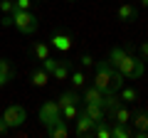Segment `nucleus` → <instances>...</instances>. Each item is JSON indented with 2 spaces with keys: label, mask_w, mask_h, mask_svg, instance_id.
Returning <instances> with one entry per match:
<instances>
[{
  "label": "nucleus",
  "mask_w": 148,
  "mask_h": 138,
  "mask_svg": "<svg viewBox=\"0 0 148 138\" xmlns=\"http://www.w3.org/2000/svg\"><path fill=\"white\" fill-rule=\"evenodd\" d=\"M116 69L121 72L126 79H131V81H138L143 77V72H146V62H143V57H136V54H131L128 52L126 57L121 59V62L116 64Z\"/></svg>",
  "instance_id": "nucleus-1"
},
{
  "label": "nucleus",
  "mask_w": 148,
  "mask_h": 138,
  "mask_svg": "<svg viewBox=\"0 0 148 138\" xmlns=\"http://www.w3.org/2000/svg\"><path fill=\"white\" fill-rule=\"evenodd\" d=\"M114 72L116 67L109 62V59H101L94 64V86L101 91H111V79H114Z\"/></svg>",
  "instance_id": "nucleus-2"
},
{
  "label": "nucleus",
  "mask_w": 148,
  "mask_h": 138,
  "mask_svg": "<svg viewBox=\"0 0 148 138\" xmlns=\"http://www.w3.org/2000/svg\"><path fill=\"white\" fill-rule=\"evenodd\" d=\"M12 27L17 32H22V35H35L37 27H40V20L30 10H15L12 12Z\"/></svg>",
  "instance_id": "nucleus-3"
},
{
  "label": "nucleus",
  "mask_w": 148,
  "mask_h": 138,
  "mask_svg": "<svg viewBox=\"0 0 148 138\" xmlns=\"http://www.w3.org/2000/svg\"><path fill=\"white\" fill-rule=\"evenodd\" d=\"M0 118H3V123H5L8 128H20L22 123L27 121V111L20 104H10V106H5V111H3Z\"/></svg>",
  "instance_id": "nucleus-4"
},
{
  "label": "nucleus",
  "mask_w": 148,
  "mask_h": 138,
  "mask_svg": "<svg viewBox=\"0 0 148 138\" xmlns=\"http://www.w3.org/2000/svg\"><path fill=\"white\" fill-rule=\"evenodd\" d=\"M57 118H62L59 104L57 101H45L42 109H40V121H42V126H49V123H54Z\"/></svg>",
  "instance_id": "nucleus-5"
},
{
  "label": "nucleus",
  "mask_w": 148,
  "mask_h": 138,
  "mask_svg": "<svg viewBox=\"0 0 148 138\" xmlns=\"http://www.w3.org/2000/svg\"><path fill=\"white\" fill-rule=\"evenodd\" d=\"M74 121H77V128H74V136H77V138L91 136V131H94V121H91L84 111H79V116L74 118Z\"/></svg>",
  "instance_id": "nucleus-6"
},
{
  "label": "nucleus",
  "mask_w": 148,
  "mask_h": 138,
  "mask_svg": "<svg viewBox=\"0 0 148 138\" xmlns=\"http://www.w3.org/2000/svg\"><path fill=\"white\" fill-rule=\"evenodd\" d=\"M45 131H47L49 138H67L69 136V128H67V121H64V118H57L54 123L45 126Z\"/></svg>",
  "instance_id": "nucleus-7"
},
{
  "label": "nucleus",
  "mask_w": 148,
  "mask_h": 138,
  "mask_svg": "<svg viewBox=\"0 0 148 138\" xmlns=\"http://www.w3.org/2000/svg\"><path fill=\"white\" fill-rule=\"evenodd\" d=\"M49 42H52V47L59 49V52H69V49H72V37H69L67 32H54L52 37H49Z\"/></svg>",
  "instance_id": "nucleus-8"
},
{
  "label": "nucleus",
  "mask_w": 148,
  "mask_h": 138,
  "mask_svg": "<svg viewBox=\"0 0 148 138\" xmlns=\"http://www.w3.org/2000/svg\"><path fill=\"white\" fill-rule=\"evenodd\" d=\"M12 77H15V72H12V62L3 57V59H0V89L10 84Z\"/></svg>",
  "instance_id": "nucleus-9"
},
{
  "label": "nucleus",
  "mask_w": 148,
  "mask_h": 138,
  "mask_svg": "<svg viewBox=\"0 0 148 138\" xmlns=\"http://www.w3.org/2000/svg\"><path fill=\"white\" fill-rule=\"evenodd\" d=\"M82 111H84L86 116H89L91 121H94V126H96V123H101V121L106 118L104 106H99V104H84V109H82Z\"/></svg>",
  "instance_id": "nucleus-10"
},
{
  "label": "nucleus",
  "mask_w": 148,
  "mask_h": 138,
  "mask_svg": "<svg viewBox=\"0 0 148 138\" xmlns=\"http://www.w3.org/2000/svg\"><path fill=\"white\" fill-rule=\"evenodd\" d=\"M82 101H84V104H99V106H101V104H104V91L96 89V86L91 84V86H86V89H84Z\"/></svg>",
  "instance_id": "nucleus-11"
},
{
  "label": "nucleus",
  "mask_w": 148,
  "mask_h": 138,
  "mask_svg": "<svg viewBox=\"0 0 148 138\" xmlns=\"http://www.w3.org/2000/svg\"><path fill=\"white\" fill-rule=\"evenodd\" d=\"M69 74H72V62H67V59H59L57 67H54V72H52V77H54L57 81H67Z\"/></svg>",
  "instance_id": "nucleus-12"
},
{
  "label": "nucleus",
  "mask_w": 148,
  "mask_h": 138,
  "mask_svg": "<svg viewBox=\"0 0 148 138\" xmlns=\"http://www.w3.org/2000/svg\"><path fill=\"white\" fill-rule=\"evenodd\" d=\"M30 81H32V86L42 89V86H47V84H49V72H45L42 67L32 69V74H30Z\"/></svg>",
  "instance_id": "nucleus-13"
},
{
  "label": "nucleus",
  "mask_w": 148,
  "mask_h": 138,
  "mask_svg": "<svg viewBox=\"0 0 148 138\" xmlns=\"http://www.w3.org/2000/svg\"><path fill=\"white\" fill-rule=\"evenodd\" d=\"M131 123L136 126V131L148 133V111H136V113H131Z\"/></svg>",
  "instance_id": "nucleus-14"
},
{
  "label": "nucleus",
  "mask_w": 148,
  "mask_h": 138,
  "mask_svg": "<svg viewBox=\"0 0 148 138\" xmlns=\"http://www.w3.org/2000/svg\"><path fill=\"white\" fill-rule=\"evenodd\" d=\"M136 15H138V10H136L133 3H123V5L119 8V17H121L123 22H133V20H136Z\"/></svg>",
  "instance_id": "nucleus-15"
},
{
  "label": "nucleus",
  "mask_w": 148,
  "mask_h": 138,
  "mask_svg": "<svg viewBox=\"0 0 148 138\" xmlns=\"http://www.w3.org/2000/svg\"><path fill=\"white\" fill-rule=\"evenodd\" d=\"M91 136H96V138H111V121H101V123H96L94 126V131H91Z\"/></svg>",
  "instance_id": "nucleus-16"
},
{
  "label": "nucleus",
  "mask_w": 148,
  "mask_h": 138,
  "mask_svg": "<svg viewBox=\"0 0 148 138\" xmlns=\"http://www.w3.org/2000/svg\"><path fill=\"white\" fill-rule=\"evenodd\" d=\"M79 94H77V89H67V91H62V96H59V106H64V104H79Z\"/></svg>",
  "instance_id": "nucleus-17"
},
{
  "label": "nucleus",
  "mask_w": 148,
  "mask_h": 138,
  "mask_svg": "<svg viewBox=\"0 0 148 138\" xmlns=\"http://www.w3.org/2000/svg\"><path fill=\"white\" fill-rule=\"evenodd\" d=\"M59 109H62V118L64 121H74V118L79 116V111H82L77 104H64V106H59Z\"/></svg>",
  "instance_id": "nucleus-18"
},
{
  "label": "nucleus",
  "mask_w": 148,
  "mask_h": 138,
  "mask_svg": "<svg viewBox=\"0 0 148 138\" xmlns=\"http://www.w3.org/2000/svg\"><path fill=\"white\" fill-rule=\"evenodd\" d=\"M119 96H121V101H126V104L138 101V91L133 89V86H121V89H119Z\"/></svg>",
  "instance_id": "nucleus-19"
},
{
  "label": "nucleus",
  "mask_w": 148,
  "mask_h": 138,
  "mask_svg": "<svg viewBox=\"0 0 148 138\" xmlns=\"http://www.w3.org/2000/svg\"><path fill=\"white\" fill-rule=\"evenodd\" d=\"M128 136H131V131L126 128V123L111 121V138H128Z\"/></svg>",
  "instance_id": "nucleus-20"
},
{
  "label": "nucleus",
  "mask_w": 148,
  "mask_h": 138,
  "mask_svg": "<svg viewBox=\"0 0 148 138\" xmlns=\"http://www.w3.org/2000/svg\"><path fill=\"white\" fill-rule=\"evenodd\" d=\"M32 54L42 62L45 57H49V44L47 42H32Z\"/></svg>",
  "instance_id": "nucleus-21"
},
{
  "label": "nucleus",
  "mask_w": 148,
  "mask_h": 138,
  "mask_svg": "<svg viewBox=\"0 0 148 138\" xmlns=\"http://www.w3.org/2000/svg\"><path fill=\"white\" fill-rule=\"evenodd\" d=\"M111 118H114L116 123H131V111H128V109L121 104V106L114 111V116H111Z\"/></svg>",
  "instance_id": "nucleus-22"
},
{
  "label": "nucleus",
  "mask_w": 148,
  "mask_h": 138,
  "mask_svg": "<svg viewBox=\"0 0 148 138\" xmlns=\"http://www.w3.org/2000/svg\"><path fill=\"white\" fill-rule=\"evenodd\" d=\"M126 54H128V49H123V47H111V49H109V62L116 67V64L121 62Z\"/></svg>",
  "instance_id": "nucleus-23"
},
{
  "label": "nucleus",
  "mask_w": 148,
  "mask_h": 138,
  "mask_svg": "<svg viewBox=\"0 0 148 138\" xmlns=\"http://www.w3.org/2000/svg\"><path fill=\"white\" fill-rule=\"evenodd\" d=\"M69 81H72V89H82V86H84V72H72V74H69Z\"/></svg>",
  "instance_id": "nucleus-24"
},
{
  "label": "nucleus",
  "mask_w": 148,
  "mask_h": 138,
  "mask_svg": "<svg viewBox=\"0 0 148 138\" xmlns=\"http://www.w3.org/2000/svg\"><path fill=\"white\" fill-rule=\"evenodd\" d=\"M0 12L3 15H12L15 12V0H0Z\"/></svg>",
  "instance_id": "nucleus-25"
},
{
  "label": "nucleus",
  "mask_w": 148,
  "mask_h": 138,
  "mask_svg": "<svg viewBox=\"0 0 148 138\" xmlns=\"http://www.w3.org/2000/svg\"><path fill=\"white\" fill-rule=\"evenodd\" d=\"M121 86H123V74L116 69V72H114V79H111V91H119Z\"/></svg>",
  "instance_id": "nucleus-26"
},
{
  "label": "nucleus",
  "mask_w": 148,
  "mask_h": 138,
  "mask_svg": "<svg viewBox=\"0 0 148 138\" xmlns=\"http://www.w3.org/2000/svg\"><path fill=\"white\" fill-rule=\"evenodd\" d=\"M57 62H59V59H54V57H45V59H42V69L52 74V72H54V67H57Z\"/></svg>",
  "instance_id": "nucleus-27"
},
{
  "label": "nucleus",
  "mask_w": 148,
  "mask_h": 138,
  "mask_svg": "<svg viewBox=\"0 0 148 138\" xmlns=\"http://www.w3.org/2000/svg\"><path fill=\"white\" fill-rule=\"evenodd\" d=\"M32 0H15V10H30Z\"/></svg>",
  "instance_id": "nucleus-28"
},
{
  "label": "nucleus",
  "mask_w": 148,
  "mask_h": 138,
  "mask_svg": "<svg viewBox=\"0 0 148 138\" xmlns=\"http://www.w3.org/2000/svg\"><path fill=\"white\" fill-rule=\"evenodd\" d=\"M82 67H94V57H91V54H82Z\"/></svg>",
  "instance_id": "nucleus-29"
},
{
  "label": "nucleus",
  "mask_w": 148,
  "mask_h": 138,
  "mask_svg": "<svg viewBox=\"0 0 148 138\" xmlns=\"http://www.w3.org/2000/svg\"><path fill=\"white\" fill-rule=\"evenodd\" d=\"M0 25L5 27V30H10V27H12V15H3V20H0Z\"/></svg>",
  "instance_id": "nucleus-30"
},
{
  "label": "nucleus",
  "mask_w": 148,
  "mask_h": 138,
  "mask_svg": "<svg viewBox=\"0 0 148 138\" xmlns=\"http://www.w3.org/2000/svg\"><path fill=\"white\" fill-rule=\"evenodd\" d=\"M141 57H143V62H148V40L141 42Z\"/></svg>",
  "instance_id": "nucleus-31"
},
{
  "label": "nucleus",
  "mask_w": 148,
  "mask_h": 138,
  "mask_svg": "<svg viewBox=\"0 0 148 138\" xmlns=\"http://www.w3.org/2000/svg\"><path fill=\"white\" fill-rule=\"evenodd\" d=\"M5 133H8V126L3 123V118H0V136H5Z\"/></svg>",
  "instance_id": "nucleus-32"
},
{
  "label": "nucleus",
  "mask_w": 148,
  "mask_h": 138,
  "mask_svg": "<svg viewBox=\"0 0 148 138\" xmlns=\"http://www.w3.org/2000/svg\"><path fill=\"white\" fill-rule=\"evenodd\" d=\"M138 3H141V5H143V8H148V0H138Z\"/></svg>",
  "instance_id": "nucleus-33"
},
{
  "label": "nucleus",
  "mask_w": 148,
  "mask_h": 138,
  "mask_svg": "<svg viewBox=\"0 0 148 138\" xmlns=\"http://www.w3.org/2000/svg\"><path fill=\"white\" fill-rule=\"evenodd\" d=\"M69 3H77V0H69Z\"/></svg>",
  "instance_id": "nucleus-34"
}]
</instances>
